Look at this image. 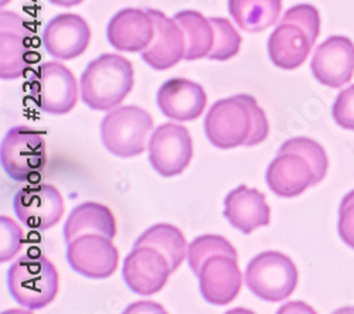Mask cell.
<instances>
[{"mask_svg":"<svg viewBox=\"0 0 354 314\" xmlns=\"http://www.w3.org/2000/svg\"><path fill=\"white\" fill-rule=\"evenodd\" d=\"M2 224V246H0V262H8L21 249L24 235L20 228L6 215L0 217Z\"/></svg>","mask_w":354,"mask_h":314,"instance_id":"28","label":"cell"},{"mask_svg":"<svg viewBox=\"0 0 354 314\" xmlns=\"http://www.w3.org/2000/svg\"><path fill=\"white\" fill-rule=\"evenodd\" d=\"M310 70L316 81L330 88H340L354 74V44L344 36H332L315 51Z\"/></svg>","mask_w":354,"mask_h":314,"instance_id":"17","label":"cell"},{"mask_svg":"<svg viewBox=\"0 0 354 314\" xmlns=\"http://www.w3.org/2000/svg\"><path fill=\"white\" fill-rule=\"evenodd\" d=\"M214 28V46L207 59L214 61H227L237 55L243 43L240 33L231 21L224 17H210Z\"/></svg>","mask_w":354,"mask_h":314,"instance_id":"27","label":"cell"},{"mask_svg":"<svg viewBox=\"0 0 354 314\" xmlns=\"http://www.w3.org/2000/svg\"><path fill=\"white\" fill-rule=\"evenodd\" d=\"M223 215L232 228L248 235L270 224L271 208L263 193L247 186H239L227 194Z\"/></svg>","mask_w":354,"mask_h":314,"instance_id":"21","label":"cell"},{"mask_svg":"<svg viewBox=\"0 0 354 314\" xmlns=\"http://www.w3.org/2000/svg\"><path fill=\"white\" fill-rule=\"evenodd\" d=\"M204 132L214 148L230 150L262 144L270 135V124L252 95L239 94L212 105L204 119Z\"/></svg>","mask_w":354,"mask_h":314,"instance_id":"1","label":"cell"},{"mask_svg":"<svg viewBox=\"0 0 354 314\" xmlns=\"http://www.w3.org/2000/svg\"><path fill=\"white\" fill-rule=\"evenodd\" d=\"M147 150L153 170L163 177H174L192 161L193 139L187 128L167 122L153 130Z\"/></svg>","mask_w":354,"mask_h":314,"instance_id":"10","label":"cell"},{"mask_svg":"<svg viewBox=\"0 0 354 314\" xmlns=\"http://www.w3.org/2000/svg\"><path fill=\"white\" fill-rule=\"evenodd\" d=\"M50 3L55 5V6H62V8H73L77 6L80 3H82L84 0H48Z\"/></svg>","mask_w":354,"mask_h":314,"instance_id":"31","label":"cell"},{"mask_svg":"<svg viewBox=\"0 0 354 314\" xmlns=\"http://www.w3.org/2000/svg\"><path fill=\"white\" fill-rule=\"evenodd\" d=\"M335 122L343 128L354 130V85L350 88L343 90L332 108Z\"/></svg>","mask_w":354,"mask_h":314,"instance_id":"29","label":"cell"},{"mask_svg":"<svg viewBox=\"0 0 354 314\" xmlns=\"http://www.w3.org/2000/svg\"><path fill=\"white\" fill-rule=\"evenodd\" d=\"M282 0H228V12L241 30L261 33L278 23Z\"/></svg>","mask_w":354,"mask_h":314,"instance_id":"23","label":"cell"},{"mask_svg":"<svg viewBox=\"0 0 354 314\" xmlns=\"http://www.w3.org/2000/svg\"><path fill=\"white\" fill-rule=\"evenodd\" d=\"M33 32L17 13L0 12V78L12 81L24 75L30 67Z\"/></svg>","mask_w":354,"mask_h":314,"instance_id":"13","label":"cell"},{"mask_svg":"<svg viewBox=\"0 0 354 314\" xmlns=\"http://www.w3.org/2000/svg\"><path fill=\"white\" fill-rule=\"evenodd\" d=\"M152 246L160 251L170 264L171 273L176 272L187 256V241L179 228L171 224H155L139 235L133 246Z\"/></svg>","mask_w":354,"mask_h":314,"instance_id":"24","label":"cell"},{"mask_svg":"<svg viewBox=\"0 0 354 314\" xmlns=\"http://www.w3.org/2000/svg\"><path fill=\"white\" fill-rule=\"evenodd\" d=\"M337 230L342 241L354 249V190L342 199Z\"/></svg>","mask_w":354,"mask_h":314,"instance_id":"30","label":"cell"},{"mask_svg":"<svg viewBox=\"0 0 354 314\" xmlns=\"http://www.w3.org/2000/svg\"><path fill=\"white\" fill-rule=\"evenodd\" d=\"M155 36V23L146 9L127 8L118 12L106 26L111 47L125 52H142Z\"/></svg>","mask_w":354,"mask_h":314,"instance_id":"20","label":"cell"},{"mask_svg":"<svg viewBox=\"0 0 354 314\" xmlns=\"http://www.w3.org/2000/svg\"><path fill=\"white\" fill-rule=\"evenodd\" d=\"M329 160L324 149L309 137H293L279 148L270 163L265 180L278 197L290 198L319 184L328 173Z\"/></svg>","mask_w":354,"mask_h":314,"instance_id":"2","label":"cell"},{"mask_svg":"<svg viewBox=\"0 0 354 314\" xmlns=\"http://www.w3.org/2000/svg\"><path fill=\"white\" fill-rule=\"evenodd\" d=\"M8 291L12 299L27 310L47 307L60 289L55 265L44 255H24L8 271Z\"/></svg>","mask_w":354,"mask_h":314,"instance_id":"5","label":"cell"},{"mask_svg":"<svg viewBox=\"0 0 354 314\" xmlns=\"http://www.w3.org/2000/svg\"><path fill=\"white\" fill-rule=\"evenodd\" d=\"M153 129V118L146 109L128 105L108 112L101 122V140L105 149L121 159L142 155Z\"/></svg>","mask_w":354,"mask_h":314,"instance_id":"6","label":"cell"},{"mask_svg":"<svg viewBox=\"0 0 354 314\" xmlns=\"http://www.w3.org/2000/svg\"><path fill=\"white\" fill-rule=\"evenodd\" d=\"M320 33V16L312 5H297L285 13L270 35L267 48L272 64L297 70L309 57Z\"/></svg>","mask_w":354,"mask_h":314,"instance_id":"3","label":"cell"},{"mask_svg":"<svg viewBox=\"0 0 354 314\" xmlns=\"http://www.w3.org/2000/svg\"><path fill=\"white\" fill-rule=\"evenodd\" d=\"M43 46L57 60H74L85 52L91 40V28L78 14L63 13L53 17L43 30Z\"/></svg>","mask_w":354,"mask_h":314,"instance_id":"16","label":"cell"},{"mask_svg":"<svg viewBox=\"0 0 354 314\" xmlns=\"http://www.w3.org/2000/svg\"><path fill=\"white\" fill-rule=\"evenodd\" d=\"M230 255L239 259L235 248L221 235L205 234L194 238L187 249V264L193 273L197 276L201 265L213 255Z\"/></svg>","mask_w":354,"mask_h":314,"instance_id":"26","label":"cell"},{"mask_svg":"<svg viewBox=\"0 0 354 314\" xmlns=\"http://www.w3.org/2000/svg\"><path fill=\"white\" fill-rule=\"evenodd\" d=\"M81 99L94 110L116 108L133 88V66L120 54H101L81 74Z\"/></svg>","mask_w":354,"mask_h":314,"instance_id":"4","label":"cell"},{"mask_svg":"<svg viewBox=\"0 0 354 314\" xmlns=\"http://www.w3.org/2000/svg\"><path fill=\"white\" fill-rule=\"evenodd\" d=\"M0 163L15 181H32L40 177L47 164L44 133L23 125L9 129L0 146Z\"/></svg>","mask_w":354,"mask_h":314,"instance_id":"8","label":"cell"},{"mask_svg":"<svg viewBox=\"0 0 354 314\" xmlns=\"http://www.w3.org/2000/svg\"><path fill=\"white\" fill-rule=\"evenodd\" d=\"M299 272L288 255L267 251L255 255L245 269V284L250 292L263 302H281L298 286Z\"/></svg>","mask_w":354,"mask_h":314,"instance_id":"7","label":"cell"},{"mask_svg":"<svg viewBox=\"0 0 354 314\" xmlns=\"http://www.w3.org/2000/svg\"><path fill=\"white\" fill-rule=\"evenodd\" d=\"M156 104L163 115L177 122L197 119L207 105V94L200 84L186 78H170L162 84Z\"/></svg>","mask_w":354,"mask_h":314,"instance_id":"19","label":"cell"},{"mask_svg":"<svg viewBox=\"0 0 354 314\" xmlns=\"http://www.w3.org/2000/svg\"><path fill=\"white\" fill-rule=\"evenodd\" d=\"M84 234H100L113 239L116 237V219L113 213L100 203H82L68 215L63 226L66 244Z\"/></svg>","mask_w":354,"mask_h":314,"instance_id":"22","label":"cell"},{"mask_svg":"<svg viewBox=\"0 0 354 314\" xmlns=\"http://www.w3.org/2000/svg\"><path fill=\"white\" fill-rule=\"evenodd\" d=\"M171 275L166 256L152 246H133L127 255L122 277L131 292L139 296H152L160 292Z\"/></svg>","mask_w":354,"mask_h":314,"instance_id":"14","label":"cell"},{"mask_svg":"<svg viewBox=\"0 0 354 314\" xmlns=\"http://www.w3.org/2000/svg\"><path fill=\"white\" fill-rule=\"evenodd\" d=\"M30 91L37 108L48 115H66L78 101V85L68 67L58 61L40 64L32 74Z\"/></svg>","mask_w":354,"mask_h":314,"instance_id":"9","label":"cell"},{"mask_svg":"<svg viewBox=\"0 0 354 314\" xmlns=\"http://www.w3.org/2000/svg\"><path fill=\"white\" fill-rule=\"evenodd\" d=\"M182 27L186 39V61H194L209 57L214 46V28L210 19L194 10H182L173 16Z\"/></svg>","mask_w":354,"mask_h":314,"instance_id":"25","label":"cell"},{"mask_svg":"<svg viewBox=\"0 0 354 314\" xmlns=\"http://www.w3.org/2000/svg\"><path fill=\"white\" fill-rule=\"evenodd\" d=\"M70 268L85 277L106 279L120 265V251L111 238L100 234H84L67 244Z\"/></svg>","mask_w":354,"mask_h":314,"instance_id":"12","label":"cell"},{"mask_svg":"<svg viewBox=\"0 0 354 314\" xmlns=\"http://www.w3.org/2000/svg\"><path fill=\"white\" fill-rule=\"evenodd\" d=\"M198 289L203 299L213 306H227L239 296L243 273L237 258L230 255H213L198 271Z\"/></svg>","mask_w":354,"mask_h":314,"instance_id":"15","label":"cell"},{"mask_svg":"<svg viewBox=\"0 0 354 314\" xmlns=\"http://www.w3.org/2000/svg\"><path fill=\"white\" fill-rule=\"evenodd\" d=\"M155 23V36L149 47L140 52V59L156 71L174 67L185 59L186 39L182 27L173 17H167L156 9H146Z\"/></svg>","mask_w":354,"mask_h":314,"instance_id":"18","label":"cell"},{"mask_svg":"<svg viewBox=\"0 0 354 314\" xmlns=\"http://www.w3.org/2000/svg\"><path fill=\"white\" fill-rule=\"evenodd\" d=\"M13 211L30 230L46 231L60 222L66 204L63 194L51 184H32L20 188L13 198Z\"/></svg>","mask_w":354,"mask_h":314,"instance_id":"11","label":"cell"}]
</instances>
